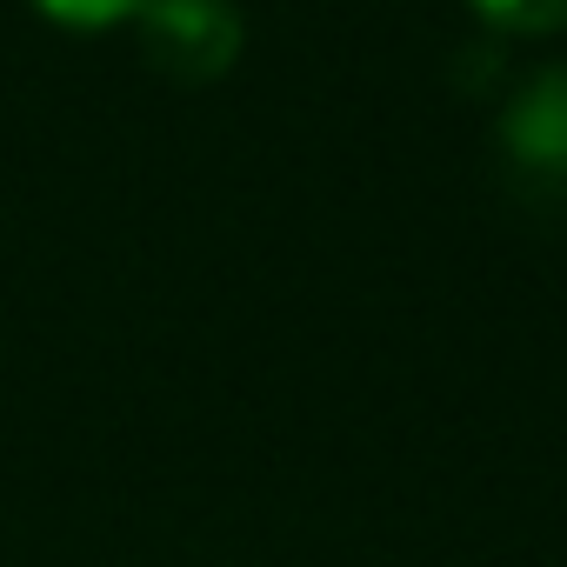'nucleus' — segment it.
I'll list each match as a JSON object with an SVG mask.
<instances>
[{"label": "nucleus", "mask_w": 567, "mask_h": 567, "mask_svg": "<svg viewBox=\"0 0 567 567\" xmlns=\"http://www.w3.org/2000/svg\"><path fill=\"white\" fill-rule=\"evenodd\" d=\"M34 8L68 34H107V28L141 14V0H34Z\"/></svg>", "instance_id": "4"}, {"label": "nucleus", "mask_w": 567, "mask_h": 567, "mask_svg": "<svg viewBox=\"0 0 567 567\" xmlns=\"http://www.w3.org/2000/svg\"><path fill=\"white\" fill-rule=\"evenodd\" d=\"M467 8L501 34H560L567 28V0H467Z\"/></svg>", "instance_id": "3"}, {"label": "nucleus", "mask_w": 567, "mask_h": 567, "mask_svg": "<svg viewBox=\"0 0 567 567\" xmlns=\"http://www.w3.org/2000/svg\"><path fill=\"white\" fill-rule=\"evenodd\" d=\"M141 54L174 87H207L240 61V8L234 0H141Z\"/></svg>", "instance_id": "1"}, {"label": "nucleus", "mask_w": 567, "mask_h": 567, "mask_svg": "<svg viewBox=\"0 0 567 567\" xmlns=\"http://www.w3.org/2000/svg\"><path fill=\"white\" fill-rule=\"evenodd\" d=\"M501 154L520 187L567 194V68H534L501 107Z\"/></svg>", "instance_id": "2"}]
</instances>
